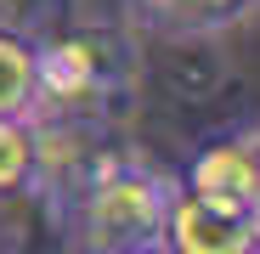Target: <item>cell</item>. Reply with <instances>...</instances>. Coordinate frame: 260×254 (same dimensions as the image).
<instances>
[{
  "label": "cell",
  "instance_id": "30bf717a",
  "mask_svg": "<svg viewBox=\"0 0 260 254\" xmlns=\"http://www.w3.org/2000/svg\"><path fill=\"white\" fill-rule=\"evenodd\" d=\"M124 254H164L158 243H142V248H124Z\"/></svg>",
  "mask_w": 260,
  "mask_h": 254
},
{
  "label": "cell",
  "instance_id": "5b68a950",
  "mask_svg": "<svg viewBox=\"0 0 260 254\" xmlns=\"http://www.w3.org/2000/svg\"><path fill=\"white\" fill-rule=\"evenodd\" d=\"M130 17L164 40H209L249 23L260 12V0H124Z\"/></svg>",
  "mask_w": 260,
  "mask_h": 254
},
{
  "label": "cell",
  "instance_id": "9c48e42d",
  "mask_svg": "<svg viewBox=\"0 0 260 254\" xmlns=\"http://www.w3.org/2000/svg\"><path fill=\"white\" fill-rule=\"evenodd\" d=\"M243 215H249V237H254V254H260V192L249 198V209H243Z\"/></svg>",
  "mask_w": 260,
  "mask_h": 254
},
{
  "label": "cell",
  "instance_id": "52a82bcc",
  "mask_svg": "<svg viewBox=\"0 0 260 254\" xmlns=\"http://www.w3.org/2000/svg\"><path fill=\"white\" fill-rule=\"evenodd\" d=\"M34 40L0 28V119H34Z\"/></svg>",
  "mask_w": 260,
  "mask_h": 254
},
{
  "label": "cell",
  "instance_id": "ba28073f",
  "mask_svg": "<svg viewBox=\"0 0 260 254\" xmlns=\"http://www.w3.org/2000/svg\"><path fill=\"white\" fill-rule=\"evenodd\" d=\"M74 12H79V0H0V28L40 40V34L62 28Z\"/></svg>",
  "mask_w": 260,
  "mask_h": 254
},
{
  "label": "cell",
  "instance_id": "8fae6325",
  "mask_svg": "<svg viewBox=\"0 0 260 254\" xmlns=\"http://www.w3.org/2000/svg\"><path fill=\"white\" fill-rule=\"evenodd\" d=\"M249 141H254V153H260V124H254V130H249Z\"/></svg>",
  "mask_w": 260,
  "mask_h": 254
},
{
  "label": "cell",
  "instance_id": "277c9868",
  "mask_svg": "<svg viewBox=\"0 0 260 254\" xmlns=\"http://www.w3.org/2000/svg\"><path fill=\"white\" fill-rule=\"evenodd\" d=\"M158 248L164 254H254V237H249L243 209H221L192 192H176Z\"/></svg>",
  "mask_w": 260,
  "mask_h": 254
},
{
  "label": "cell",
  "instance_id": "7a4b0ae2",
  "mask_svg": "<svg viewBox=\"0 0 260 254\" xmlns=\"http://www.w3.org/2000/svg\"><path fill=\"white\" fill-rule=\"evenodd\" d=\"M181 181L136 153H91L85 169L57 192L74 254H124L164 237Z\"/></svg>",
  "mask_w": 260,
  "mask_h": 254
},
{
  "label": "cell",
  "instance_id": "8992f818",
  "mask_svg": "<svg viewBox=\"0 0 260 254\" xmlns=\"http://www.w3.org/2000/svg\"><path fill=\"white\" fill-rule=\"evenodd\" d=\"M40 187V119H0V203Z\"/></svg>",
  "mask_w": 260,
  "mask_h": 254
},
{
  "label": "cell",
  "instance_id": "3957f363",
  "mask_svg": "<svg viewBox=\"0 0 260 254\" xmlns=\"http://www.w3.org/2000/svg\"><path fill=\"white\" fill-rule=\"evenodd\" d=\"M181 192H192L204 203H221V209H249V198L260 192V153H254L249 130L204 141L181 169Z\"/></svg>",
  "mask_w": 260,
  "mask_h": 254
},
{
  "label": "cell",
  "instance_id": "6da1fadb",
  "mask_svg": "<svg viewBox=\"0 0 260 254\" xmlns=\"http://www.w3.org/2000/svg\"><path fill=\"white\" fill-rule=\"evenodd\" d=\"M34 119L40 124H74V130H108L136 102V40L113 23L68 17L62 28L34 40Z\"/></svg>",
  "mask_w": 260,
  "mask_h": 254
}]
</instances>
